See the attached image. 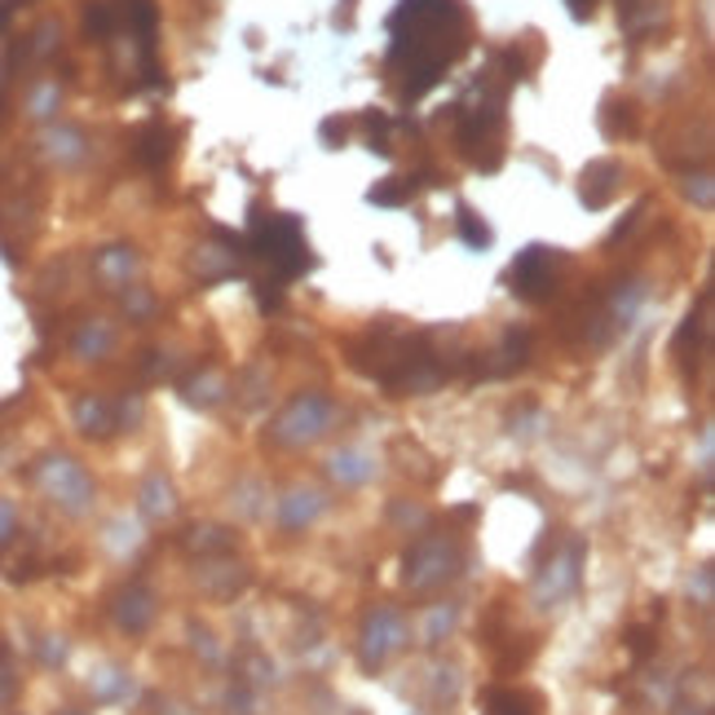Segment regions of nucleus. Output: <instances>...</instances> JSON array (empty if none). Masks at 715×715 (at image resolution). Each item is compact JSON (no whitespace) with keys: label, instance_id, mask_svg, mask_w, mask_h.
Returning <instances> with one entry per match:
<instances>
[{"label":"nucleus","instance_id":"f03ea898","mask_svg":"<svg viewBox=\"0 0 715 715\" xmlns=\"http://www.w3.org/2000/svg\"><path fill=\"white\" fill-rule=\"evenodd\" d=\"M248 256L265 261L274 270V283H292L300 274H309L314 256H309V239L300 230V221L292 212H261L252 217L248 239L239 243Z\"/></svg>","mask_w":715,"mask_h":715},{"label":"nucleus","instance_id":"0eeeda50","mask_svg":"<svg viewBox=\"0 0 715 715\" xmlns=\"http://www.w3.org/2000/svg\"><path fill=\"white\" fill-rule=\"evenodd\" d=\"M565 6H570V14H574V19H587V14L596 10V0H565Z\"/></svg>","mask_w":715,"mask_h":715},{"label":"nucleus","instance_id":"423d86ee","mask_svg":"<svg viewBox=\"0 0 715 715\" xmlns=\"http://www.w3.org/2000/svg\"><path fill=\"white\" fill-rule=\"evenodd\" d=\"M460 234H464L469 248H486L491 243V230H486V221L473 208H460Z\"/></svg>","mask_w":715,"mask_h":715},{"label":"nucleus","instance_id":"f257e3e1","mask_svg":"<svg viewBox=\"0 0 715 715\" xmlns=\"http://www.w3.org/2000/svg\"><path fill=\"white\" fill-rule=\"evenodd\" d=\"M389 67L403 76V98L416 102L464 58L473 28L464 0H403L389 19Z\"/></svg>","mask_w":715,"mask_h":715},{"label":"nucleus","instance_id":"39448f33","mask_svg":"<svg viewBox=\"0 0 715 715\" xmlns=\"http://www.w3.org/2000/svg\"><path fill=\"white\" fill-rule=\"evenodd\" d=\"M168 146H173V133L160 129V124H151V129L138 138V155H142V164H151V168H160V164L168 160Z\"/></svg>","mask_w":715,"mask_h":715},{"label":"nucleus","instance_id":"7ed1b4c3","mask_svg":"<svg viewBox=\"0 0 715 715\" xmlns=\"http://www.w3.org/2000/svg\"><path fill=\"white\" fill-rule=\"evenodd\" d=\"M508 278H513V292L526 296V300L548 296V287H552V256H548V248H526L513 261V274Z\"/></svg>","mask_w":715,"mask_h":715},{"label":"nucleus","instance_id":"20e7f679","mask_svg":"<svg viewBox=\"0 0 715 715\" xmlns=\"http://www.w3.org/2000/svg\"><path fill=\"white\" fill-rule=\"evenodd\" d=\"M486 715H539V702L521 689H491L486 693Z\"/></svg>","mask_w":715,"mask_h":715}]
</instances>
